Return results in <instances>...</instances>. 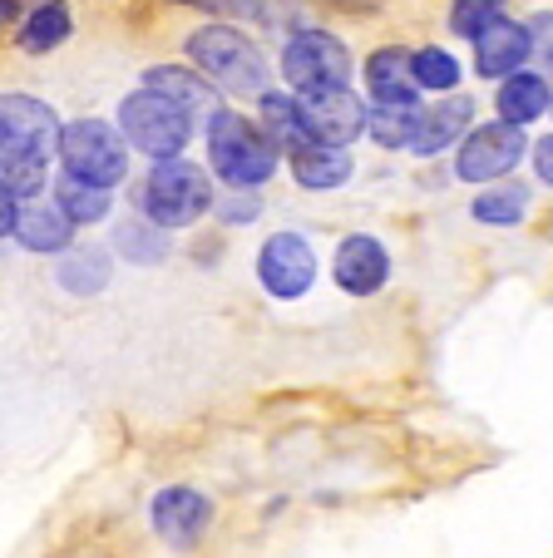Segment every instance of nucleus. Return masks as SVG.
<instances>
[{
    "instance_id": "1",
    "label": "nucleus",
    "mask_w": 553,
    "mask_h": 558,
    "mask_svg": "<svg viewBox=\"0 0 553 558\" xmlns=\"http://www.w3.org/2000/svg\"><path fill=\"white\" fill-rule=\"evenodd\" d=\"M189 60L208 74V85L238 99H262L267 95V60L262 50L232 25H203L189 35Z\"/></svg>"
},
{
    "instance_id": "2",
    "label": "nucleus",
    "mask_w": 553,
    "mask_h": 558,
    "mask_svg": "<svg viewBox=\"0 0 553 558\" xmlns=\"http://www.w3.org/2000/svg\"><path fill=\"white\" fill-rule=\"evenodd\" d=\"M208 154L213 169L228 189H257L277 173V148L252 119L232 114V109H213L208 114Z\"/></svg>"
},
{
    "instance_id": "3",
    "label": "nucleus",
    "mask_w": 553,
    "mask_h": 558,
    "mask_svg": "<svg viewBox=\"0 0 553 558\" xmlns=\"http://www.w3.org/2000/svg\"><path fill=\"white\" fill-rule=\"evenodd\" d=\"M139 208H144V222H154V228H189L213 208L208 173L193 158H158L144 189H139Z\"/></svg>"
},
{
    "instance_id": "4",
    "label": "nucleus",
    "mask_w": 553,
    "mask_h": 558,
    "mask_svg": "<svg viewBox=\"0 0 553 558\" xmlns=\"http://www.w3.org/2000/svg\"><path fill=\"white\" fill-rule=\"evenodd\" d=\"M60 158L64 179L105 193L129 173V148L119 138V129H109L105 119H74L70 129H60Z\"/></svg>"
},
{
    "instance_id": "5",
    "label": "nucleus",
    "mask_w": 553,
    "mask_h": 558,
    "mask_svg": "<svg viewBox=\"0 0 553 558\" xmlns=\"http://www.w3.org/2000/svg\"><path fill=\"white\" fill-rule=\"evenodd\" d=\"M119 138H124V148H139L148 158H183V148L193 138V119L183 109H173L168 99L139 89L119 105Z\"/></svg>"
},
{
    "instance_id": "6",
    "label": "nucleus",
    "mask_w": 553,
    "mask_h": 558,
    "mask_svg": "<svg viewBox=\"0 0 553 558\" xmlns=\"http://www.w3.org/2000/svg\"><path fill=\"white\" fill-rule=\"evenodd\" d=\"M287 85L302 95H332V89H351V50L326 31H302L287 40L282 50Z\"/></svg>"
},
{
    "instance_id": "7",
    "label": "nucleus",
    "mask_w": 553,
    "mask_h": 558,
    "mask_svg": "<svg viewBox=\"0 0 553 558\" xmlns=\"http://www.w3.org/2000/svg\"><path fill=\"white\" fill-rule=\"evenodd\" d=\"M257 282L282 302H297L316 282V253L302 232H272L257 253Z\"/></svg>"
},
{
    "instance_id": "8",
    "label": "nucleus",
    "mask_w": 553,
    "mask_h": 558,
    "mask_svg": "<svg viewBox=\"0 0 553 558\" xmlns=\"http://www.w3.org/2000/svg\"><path fill=\"white\" fill-rule=\"evenodd\" d=\"M0 148L25 158H50V148H60L55 109L31 95H0Z\"/></svg>"
},
{
    "instance_id": "9",
    "label": "nucleus",
    "mask_w": 553,
    "mask_h": 558,
    "mask_svg": "<svg viewBox=\"0 0 553 558\" xmlns=\"http://www.w3.org/2000/svg\"><path fill=\"white\" fill-rule=\"evenodd\" d=\"M519 154H524V134L514 124H480L459 138L455 173L465 183H490V179H504L519 163Z\"/></svg>"
},
{
    "instance_id": "10",
    "label": "nucleus",
    "mask_w": 553,
    "mask_h": 558,
    "mask_svg": "<svg viewBox=\"0 0 553 558\" xmlns=\"http://www.w3.org/2000/svg\"><path fill=\"white\" fill-rule=\"evenodd\" d=\"M297 114L306 124V138L326 148H346L356 134H365V105L351 89H332V95H302Z\"/></svg>"
},
{
    "instance_id": "11",
    "label": "nucleus",
    "mask_w": 553,
    "mask_h": 558,
    "mask_svg": "<svg viewBox=\"0 0 553 558\" xmlns=\"http://www.w3.org/2000/svg\"><path fill=\"white\" fill-rule=\"evenodd\" d=\"M213 524V505L189 485H168L154 495V534L173 548H193Z\"/></svg>"
},
{
    "instance_id": "12",
    "label": "nucleus",
    "mask_w": 553,
    "mask_h": 558,
    "mask_svg": "<svg viewBox=\"0 0 553 558\" xmlns=\"http://www.w3.org/2000/svg\"><path fill=\"white\" fill-rule=\"evenodd\" d=\"M390 277V253L381 238L371 232H351L341 247H336V287L351 296H371L381 292Z\"/></svg>"
},
{
    "instance_id": "13",
    "label": "nucleus",
    "mask_w": 553,
    "mask_h": 558,
    "mask_svg": "<svg viewBox=\"0 0 553 558\" xmlns=\"http://www.w3.org/2000/svg\"><path fill=\"white\" fill-rule=\"evenodd\" d=\"M474 119V99L470 95H445L440 105L430 109H416V119H410V154L420 158H435L440 148H449L455 138H465V129H470Z\"/></svg>"
},
{
    "instance_id": "14",
    "label": "nucleus",
    "mask_w": 553,
    "mask_h": 558,
    "mask_svg": "<svg viewBox=\"0 0 553 558\" xmlns=\"http://www.w3.org/2000/svg\"><path fill=\"white\" fill-rule=\"evenodd\" d=\"M529 54H533L529 31L514 21H500L484 35H474V70H480L484 80H509V74H519V64L529 60Z\"/></svg>"
},
{
    "instance_id": "15",
    "label": "nucleus",
    "mask_w": 553,
    "mask_h": 558,
    "mask_svg": "<svg viewBox=\"0 0 553 558\" xmlns=\"http://www.w3.org/2000/svg\"><path fill=\"white\" fill-rule=\"evenodd\" d=\"M11 232L21 238V247H31V253H70L74 222L64 218L55 203L25 198V203H15V228Z\"/></svg>"
},
{
    "instance_id": "16",
    "label": "nucleus",
    "mask_w": 553,
    "mask_h": 558,
    "mask_svg": "<svg viewBox=\"0 0 553 558\" xmlns=\"http://www.w3.org/2000/svg\"><path fill=\"white\" fill-rule=\"evenodd\" d=\"M144 89L158 99H168L173 109H183V114H213L218 105V89L208 85V80H199V74H189L183 64H158V70L144 74Z\"/></svg>"
},
{
    "instance_id": "17",
    "label": "nucleus",
    "mask_w": 553,
    "mask_h": 558,
    "mask_svg": "<svg viewBox=\"0 0 553 558\" xmlns=\"http://www.w3.org/2000/svg\"><path fill=\"white\" fill-rule=\"evenodd\" d=\"M365 80H371V95L381 109H416V80H410V54L406 50H376L365 64Z\"/></svg>"
},
{
    "instance_id": "18",
    "label": "nucleus",
    "mask_w": 553,
    "mask_h": 558,
    "mask_svg": "<svg viewBox=\"0 0 553 558\" xmlns=\"http://www.w3.org/2000/svg\"><path fill=\"white\" fill-rule=\"evenodd\" d=\"M292 173L302 189L326 193V189H341L351 179V154L346 148H326V144H306L292 154Z\"/></svg>"
},
{
    "instance_id": "19",
    "label": "nucleus",
    "mask_w": 553,
    "mask_h": 558,
    "mask_svg": "<svg viewBox=\"0 0 553 558\" xmlns=\"http://www.w3.org/2000/svg\"><path fill=\"white\" fill-rule=\"evenodd\" d=\"M549 114V80L543 74H509L500 89V124H533Z\"/></svg>"
},
{
    "instance_id": "20",
    "label": "nucleus",
    "mask_w": 553,
    "mask_h": 558,
    "mask_svg": "<svg viewBox=\"0 0 553 558\" xmlns=\"http://www.w3.org/2000/svg\"><path fill=\"white\" fill-rule=\"evenodd\" d=\"M109 282V253L105 247H70V257L60 263V287L64 292H99Z\"/></svg>"
},
{
    "instance_id": "21",
    "label": "nucleus",
    "mask_w": 553,
    "mask_h": 558,
    "mask_svg": "<svg viewBox=\"0 0 553 558\" xmlns=\"http://www.w3.org/2000/svg\"><path fill=\"white\" fill-rule=\"evenodd\" d=\"M262 124L272 129V134H267L272 148L287 144V148L297 154V148L312 144V138H306L302 114H297V99H292V95H272V89H267V95H262Z\"/></svg>"
},
{
    "instance_id": "22",
    "label": "nucleus",
    "mask_w": 553,
    "mask_h": 558,
    "mask_svg": "<svg viewBox=\"0 0 553 558\" xmlns=\"http://www.w3.org/2000/svg\"><path fill=\"white\" fill-rule=\"evenodd\" d=\"M55 208L80 228V222H99L109 218V193L105 189H89V183H74V179H60L55 183Z\"/></svg>"
},
{
    "instance_id": "23",
    "label": "nucleus",
    "mask_w": 553,
    "mask_h": 558,
    "mask_svg": "<svg viewBox=\"0 0 553 558\" xmlns=\"http://www.w3.org/2000/svg\"><path fill=\"white\" fill-rule=\"evenodd\" d=\"M70 35V11H64L60 0H45L40 11H31V21H25V31H21V50H31V54H45V50H55V45Z\"/></svg>"
},
{
    "instance_id": "24",
    "label": "nucleus",
    "mask_w": 553,
    "mask_h": 558,
    "mask_svg": "<svg viewBox=\"0 0 553 558\" xmlns=\"http://www.w3.org/2000/svg\"><path fill=\"white\" fill-rule=\"evenodd\" d=\"M470 213H474L480 222H494V228H509V222H519L524 213H529V189H519V183H500V189L480 193Z\"/></svg>"
},
{
    "instance_id": "25",
    "label": "nucleus",
    "mask_w": 553,
    "mask_h": 558,
    "mask_svg": "<svg viewBox=\"0 0 553 558\" xmlns=\"http://www.w3.org/2000/svg\"><path fill=\"white\" fill-rule=\"evenodd\" d=\"M115 247L129 257V263H164V257H168V238L158 228H148L144 218L119 222V228H115Z\"/></svg>"
},
{
    "instance_id": "26",
    "label": "nucleus",
    "mask_w": 553,
    "mask_h": 558,
    "mask_svg": "<svg viewBox=\"0 0 553 558\" xmlns=\"http://www.w3.org/2000/svg\"><path fill=\"white\" fill-rule=\"evenodd\" d=\"M0 189L11 198H35L45 189V158H25L0 148Z\"/></svg>"
},
{
    "instance_id": "27",
    "label": "nucleus",
    "mask_w": 553,
    "mask_h": 558,
    "mask_svg": "<svg viewBox=\"0 0 553 558\" xmlns=\"http://www.w3.org/2000/svg\"><path fill=\"white\" fill-rule=\"evenodd\" d=\"M410 80H416V89H455L459 85V64H455V54L425 45V50L410 54Z\"/></svg>"
},
{
    "instance_id": "28",
    "label": "nucleus",
    "mask_w": 553,
    "mask_h": 558,
    "mask_svg": "<svg viewBox=\"0 0 553 558\" xmlns=\"http://www.w3.org/2000/svg\"><path fill=\"white\" fill-rule=\"evenodd\" d=\"M504 5H509V0H455L449 25H455L459 35H484L490 25L504 21Z\"/></svg>"
},
{
    "instance_id": "29",
    "label": "nucleus",
    "mask_w": 553,
    "mask_h": 558,
    "mask_svg": "<svg viewBox=\"0 0 553 558\" xmlns=\"http://www.w3.org/2000/svg\"><path fill=\"white\" fill-rule=\"evenodd\" d=\"M410 119H416V109H376V114H365V129H371V138L381 148H406Z\"/></svg>"
},
{
    "instance_id": "30",
    "label": "nucleus",
    "mask_w": 553,
    "mask_h": 558,
    "mask_svg": "<svg viewBox=\"0 0 553 558\" xmlns=\"http://www.w3.org/2000/svg\"><path fill=\"white\" fill-rule=\"evenodd\" d=\"M257 208H262V203L252 198V193H228V198L218 203V218L223 222H252V218H257Z\"/></svg>"
},
{
    "instance_id": "31",
    "label": "nucleus",
    "mask_w": 553,
    "mask_h": 558,
    "mask_svg": "<svg viewBox=\"0 0 553 558\" xmlns=\"http://www.w3.org/2000/svg\"><path fill=\"white\" fill-rule=\"evenodd\" d=\"M533 173L543 179V189L553 183V138H549V134H543L539 144H533Z\"/></svg>"
},
{
    "instance_id": "32",
    "label": "nucleus",
    "mask_w": 553,
    "mask_h": 558,
    "mask_svg": "<svg viewBox=\"0 0 553 558\" xmlns=\"http://www.w3.org/2000/svg\"><path fill=\"white\" fill-rule=\"evenodd\" d=\"M208 11H223V15H262V0H199Z\"/></svg>"
},
{
    "instance_id": "33",
    "label": "nucleus",
    "mask_w": 553,
    "mask_h": 558,
    "mask_svg": "<svg viewBox=\"0 0 553 558\" xmlns=\"http://www.w3.org/2000/svg\"><path fill=\"white\" fill-rule=\"evenodd\" d=\"M15 228V198L5 189H0V238H5V232Z\"/></svg>"
},
{
    "instance_id": "34",
    "label": "nucleus",
    "mask_w": 553,
    "mask_h": 558,
    "mask_svg": "<svg viewBox=\"0 0 553 558\" xmlns=\"http://www.w3.org/2000/svg\"><path fill=\"white\" fill-rule=\"evenodd\" d=\"M15 11H25V0H0V21H11Z\"/></svg>"
}]
</instances>
